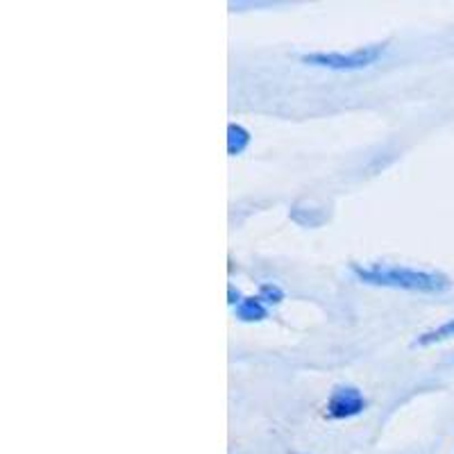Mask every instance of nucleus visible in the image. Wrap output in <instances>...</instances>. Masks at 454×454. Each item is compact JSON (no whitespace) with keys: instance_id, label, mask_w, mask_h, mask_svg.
<instances>
[{"instance_id":"1","label":"nucleus","mask_w":454,"mask_h":454,"mask_svg":"<svg viewBox=\"0 0 454 454\" xmlns=\"http://www.w3.org/2000/svg\"><path fill=\"white\" fill-rule=\"evenodd\" d=\"M350 273L355 275L356 282L368 284V286L409 291V294H445L452 286V279L441 270L413 269V266H403V263L352 262Z\"/></svg>"},{"instance_id":"2","label":"nucleus","mask_w":454,"mask_h":454,"mask_svg":"<svg viewBox=\"0 0 454 454\" xmlns=\"http://www.w3.org/2000/svg\"><path fill=\"white\" fill-rule=\"evenodd\" d=\"M388 52V42L368 43V46H359L355 51H311L300 55V62L305 67L325 68V71L334 73H355L366 71V68L375 67L377 62H382L384 55Z\"/></svg>"},{"instance_id":"4","label":"nucleus","mask_w":454,"mask_h":454,"mask_svg":"<svg viewBox=\"0 0 454 454\" xmlns=\"http://www.w3.org/2000/svg\"><path fill=\"white\" fill-rule=\"evenodd\" d=\"M232 311L239 323H248V325L263 323L270 316V307L259 295H246Z\"/></svg>"},{"instance_id":"6","label":"nucleus","mask_w":454,"mask_h":454,"mask_svg":"<svg viewBox=\"0 0 454 454\" xmlns=\"http://www.w3.org/2000/svg\"><path fill=\"white\" fill-rule=\"evenodd\" d=\"M454 339V318L445 320L441 325L432 327V330H425L416 336L413 346L419 348H429V346H439V343H445V340Z\"/></svg>"},{"instance_id":"3","label":"nucleus","mask_w":454,"mask_h":454,"mask_svg":"<svg viewBox=\"0 0 454 454\" xmlns=\"http://www.w3.org/2000/svg\"><path fill=\"white\" fill-rule=\"evenodd\" d=\"M368 409V397L355 384H336L327 395L325 419L330 420H350L362 416Z\"/></svg>"},{"instance_id":"8","label":"nucleus","mask_w":454,"mask_h":454,"mask_svg":"<svg viewBox=\"0 0 454 454\" xmlns=\"http://www.w3.org/2000/svg\"><path fill=\"white\" fill-rule=\"evenodd\" d=\"M243 298H246V295L241 294V289H239V286H234V284H227V305L234 309V307H237Z\"/></svg>"},{"instance_id":"5","label":"nucleus","mask_w":454,"mask_h":454,"mask_svg":"<svg viewBox=\"0 0 454 454\" xmlns=\"http://www.w3.org/2000/svg\"><path fill=\"white\" fill-rule=\"evenodd\" d=\"M253 145V132L241 123L227 125V155L241 157Z\"/></svg>"},{"instance_id":"7","label":"nucleus","mask_w":454,"mask_h":454,"mask_svg":"<svg viewBox=\"0 0 454 454\" xmlns=\"http://www.w3.org/2000/svg\"><path fill=\"white\" fill-rule=\"evenodd\" d=\"M257 295H259V298H262L263 302H266V305H269V307L282 305L284 298H286V294H284L282 286H279V284H275V282H262V284H259Z\"/></svg>"}]
</instances>
